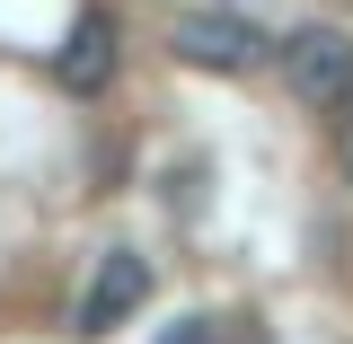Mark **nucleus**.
Masks as SVG:
<instances>
[{
    "label": "nucleus",
    "mask_w": 353,
    "mask_h": 344,
    "mask_svg": "<svg viewBox=\"0 0 353 344\" xmlns=\"http://www.w3.org/2000/svg\"><path fill=\"white\" fill-rule=\"evenodd\" d=\"M274 62H283V88L309 115H353V36L345 27H292L274 44Z\"/></svg>",
    "instance_id": "nucleus-1"
},
{
    "label": "nucleus",
    "mask_w": 353,
    "mask_h": 344,
    "mask_svg": "<svg viewBox=\"0 0 353 344\" xmlns=\"http://www.w3.org/2000/svg\"><path fill=\"white\" fill-rule=\"evenodd\" d=\"M168 53L194 62V71H256L274 53V36H256L239 9H176L168 18Z\"/></svg>",
    "instance_id": "nucleus-2"
},
{
    "label": "nucleus",
    "mask_w": 353,
    "mask_h": 344,
    "mask_svg": "<svg viewBox=\"0 0 353 344\" xmlns=\"http://www.w3.org/2000/svg\"><path fill=\"white\" fill-rule=\"evenodd\" d=\"M141 301H150V256L141 247H106L88 292H80V336H115L124 318H141Z\"/></svg>",
    "instance_id": "nucleus-3"
},
{
    "label": "nucleus",
    "mask_w": 353,
    "mask_h": 344,
    "mask_svg": "<svg viewBox=\"0 0 353 344\" xmlns=\"http://www.w3.org/2000/svg\"><path fill=\"white\" fill-rule=\"evenodd\" d=\"M53 71H62V88L97 97V88L115 80V18H106V9H80V18H71V44L53 53Z\"/></svg>",
    "instance_id": "nucleus-4"
},
{
    "label": "nucleus",
    "mask_w": 353,
    "mask_h": 344,
    "mask_svg": "<svg viewBox=\"0 0 353 344\" xmlns=\"http://www.w3.org/2000/svg\"><path fill=\"white\" fill-rule=\"evenodd\" d=\"M159 344H230V336H221V318H176Z\"/></svg>",
    "instance_id": "nucleus-5"
},
{
    "label": "nucleus",
    "mask_w": 353,
    "mask_h": 344,
    "mask_svg": "<svg viewBox=\"0 0 353 344\" xmlns=\"http://www.w3.org/2000/svg\"><path fill=\"white\" fill-rule=\"evenodd\" d=\"M336 159H345V176H353V115H345V132H336Z\"/></svg>",
    "instance_id": "nucleus-6"
}]
</instances>
